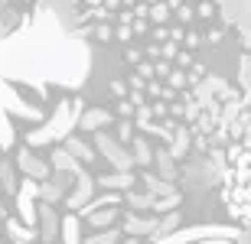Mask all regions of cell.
<instances>
[{
    "label": "cell",
    "instance_id": "6da1fadb",
    "mask_svg": "<svg viewBox=\"0 0 251 244\" xmlns=\"http://www.w3.org/2000/svg\"><path fill=\"white\" fill-rule=\"evenodd\" d=\"M78 114H82V101H75V104L62 101L56 108V121H49L46 127H39V131L26 133V143H29V147H43V143L56 140V137H69L72 124L78 121Z\"/></svg>",
    "mask_w": 251,
    "mask_h": 244
},
{
    "label": "cell",
    "instance_id": "7a4b0ae2",
    "mask_svg": "<svg viewBox=\"0 0 251 244\" xmlns=\"http://www.w3.org/2000/svg\"><path fill=\"white\" fill-rule=\"evenodd\" d=\"M95 150L101 153V156L111 163L114 169H121V173H127V169L134 166V156H130V153L124 150L118 140H111L108 133H95Z\"/></svg>",
    "mask_w": 251,
    "mask_h": 244
},
{
    "label": "cell",
    "instance_id": "3957f363",
    "mask_svg": "<svg viewBox=\"0 0 251 244\" xmlns=\"http://www.w3.org/2000/svg\"><path fill=\"white\" fill-rule=\"evenodd\" d=\"M36 199H39V182L26 176L17 186V212H20V222H26V225H33V222H36Z\"/></svg>",
    "mask_w": 251,
    "mask_h": 244
},
{
    "label": "cell",
    "instance_id": "277c9868",
    "mask_svg": "<svg viewBox=\"0 0 251 244\" xmlns=\"http://www.w3.org/2000/svg\"><path fill=\"white\" fill-rule=\"evenodd\" d=\"M17 166H20V173H23V176L36 179V182H43V179L49 176V163L39 160V156L29 150V147H23V150L17 153Z\"/></svg>",
    "mask_w": 251,
    "mask_h": 244
},
{
    "label": "cell",
    "instance_id": "5b68a950",
    "mask_svg": "<svg viewBox=\"0 0 251 244\" xmlns=\"http://www.w3.org/2000/svg\"><path fill=\"white\" fill-rule=\"evenodd\" d=\"M92 192H95L92 176H88L85 169H78V173H75V189L65 196V205L69 208H85L88 202H92Z\"/></svg>",
    "mask_w": 251,
    "mask_h": 244
},
{
    "label": "cell",
    "instance_id": "8992f818",
    "mask_svg": "<svg viewBox=\"0 0 251 244\" xmlns=\"http://www.w3.org/2000/svg\"><path fill=\"white\" fill-rule=\"evenodd\" d=\"M36 215H39V238H43V241H52V238L59 235V218H56V212H52V205H49V202L36 205Z\"/></svg>",
    "mask_w": 251,
    "mask_h": 244
},
{
    "label": "cell",
    "instance_id": "52a82bcc",
    "mask_svg": "<svg viewBox=\"0 0 251 244\" xmlns=\"http://www.w3.org/2000/svg\"><path fill=\"white\" fill-rule=\"evenodd\" d=\"M7 238L13 244H29L36 241V231H33V225H26V222H17V218H7Z\"/></svg>",
    "mask_w": 251,
    "mask_h": 244
},
{
    "label": "cell",
    "instance_id": "ba28073f",
    "mask_svg": "<svg viewBox=\"0 0 251 244\" xmlns=\"http://www.w3.org/2000/svg\"><path fill=\"white\" fill-rule=\"evenodd\" d=\"M108 124H111V114L104 111V108H92V111H85L82 117H78V127H82V131H101Z\"/></svg>",
    "mask_w": 251,
    "mask_h": 244
},
{
    "label": "cell",
    "instance_id": "9c48e42d",
    "mask_svg": "<svg viewBox=\"0 0 251 244\" xmlns=\"http://www.w3.org/2000/svg\"><path fill=\"white\" fill-rule=\"evenodd\" d=\"M52 169H59V173H69V176H75V173H78L82 166H78V160H75L72 153H69V150L62 147V150H52Z\"/></svg>",
    "mask_w": 251,
    "mask_h": 244
},
{
    "label": "cell",
    "instance_id": "30bf717a",
    "mask_svg": "<svg viewBox=\"0 0 251 244\" xmlns=\"http://www.w3.org/2000/svg\"><path fill=\"white\" fill-rule=\"evenodd\" d=\"M85 215H88V225H92V228H108L114 218H118V208H114V205H104V208L95 205L92 212H85Z\"/></svg>",
    "mask_w": 251,
    "mask_h": 244
},
{
    "label": "cell",
    "instance_id": "8fae6325",
    "mask_svg": "<svg viewBox=\"0 0 251 244\" xmlns=\"http://www.w3.org/2000/svg\"><path fill=\"white\" fill-rule=\"evenodd\" d=\"M98 186H104V189H127V186H134V173H121V169H114L111 176H98Z\"/></svg>",
    "mask_w": 251,
    "mask_h": 244
},
{
    "label": "cell",
    "instance_id": "7c38bea8",
    "mask_svg": "<svg viewBox=\"0 0 251 244\" xmlns=\"http://www.w3.org/2000/svg\"><path fill=\"white\" fill-rule=\"evenodd\" d=\"M130 147H134V153H130V156H134V163H137V166H150V163H153V150H150V143L144 140V137H134V140H130Z\"/></svg>",
    "mask_w": 251,
    "mask_h": 244
},
{
    "label": "cell",
    "instance_id": "4fadbf2b",
    "mask_svg": "<svg viewBox=\"0 0 251 244\" xmlns=\"http://www.w3.org/2000/svg\"><path fill=\"white\" fill-rule=\"evenodd\" d=\"M65 150L72 153L75 160H85V163H92V160H95V150L88 147V143H82L78 137H69V140H65Z\"/></svg>",
    "mask_w": 251,
    "mask_h": 244
},
{
    "label": "cell",
    "instance_id": "5bb4252c",
    "mask_svg": "<svg viewBox=\"0 0 251 244\" xmlns=\"http://www.w3.org/2000/svg\"><path fill=\"white\" fill-rule=\"evenodd\" d=\"M144 182H147L150 196H170V192H176V189L170 186V179H163V176H153V173H144Z\"/></svg>",
    "mask_w": 251,
    "mask_h": 244
},
{
    "label": "cell",
    "instance_id": "9a60e30c",
    "mask_svg": "<svg viewBox=\"0 0 251 244\" xmlns=\"http://www.w3.org/2000/svg\"><path fill=\"white\" fill-rule=\"evenodd\" d=\"M59 231H62V244H82V238H78V218L75 215L59 222Z\"/></svg>",
    "mask_w": 251,
    "mask_h": 244
},
{
    "label": "cell",
    "instance_id": "2e32d148",
    "mask_svg": "<svg viewBox=\"0 0 251 244\" xmlns=\"http://www.w3.org/2000/svg\"><path fill=\"white\" fill-rule=\"evenodd\" d=\"M124 231H127L130 238H137V235H150V231H157V225H153V222H144V218L127 215V222H124Z\"/></svg>",
    "mask_w": 251,
    "mask_h": 244
},
{
    "label": "cell",
    "instance_id": "e0dca14e",
    "mask_svg": "<svg viewBox=\"0 0 251 244\" xmlns=\"http://www.w3.org/2000/svg\"><path fill=\"white\" fill-rule=\"evenodd\" d=\"M189 150V131H176V137H170V156H186Z\"/></svg>",
    "mask_w": 251,
    "mask_h": 244
},
{
    "label": "cell",
    "instance_id": "ac0fdd59",
    "mask_svg": "<svg viewBox=\"0 0 251 244\" xmlns=\"http://www.w3.org/2000/svg\"><path fill=\"white\" fill-rule=\"evenodd\" d=\"M118 238H121V231H114V228H104V231L95 228V235L85 238L82 244H118Z\"/></svg>",
    "mask_w": 251,
    "mask_h": 244
},
{
    "label": "cell",
    "instance_id": "d6986e66",
    "mask_svg": "<svg viewBox=\"0 0 251 244\" xmlns=\"http://www.w3.org/2000/svg\"><path fill=\"white\" fill-rule=\"evenodd\" d=\"M153 160H157L160 173H163V179H170L173 173H176V166H173V156H170V150H157L153 153Z\"/></svg>",
    "mask_w": 251,
    "mask_h": 244
},
{
    "label": "cell",
    "instance_id": "ffe728a7",
    "mask_svg": "<svg viewBox=\"0 0 251 244\" xmlns=\"http://www.w3.org/2000/svg\"><path fill=\"white\" fill-rule=\"evenodd\" d=\"M147 13H150L153 23H167V20H170V3H157V0H153V7H150Z\"/></svg>",
    "mask_w": 251,
    "mask_h": 244
},
{
    "label": "cell",
    "instance_id": "44dd1931",
    "mask_svg": "<svg viewBox=\"0 0 251 244\" xmlns=\"http://www.w3.org/2000/svg\"><path fill=\"white\" fill-rule=\"evenodd\" d=\"M0 182H3V189H7V192H17V179H13L10 163H0Z\"/></svg>",
    "mask_w": 251,
    "mask_h": 244
},
{
    "label": "cell",
    "instance_id": "7402d4cb",
    "mask_svg": "<svg viewBox=\"0 0 251 244\" xmlns=\"http://www.w3.org/2000/svg\"><path fill=\"white\" fill-rule=\"evenodd\" d=\"M167 82H170V88H186V85H189V75H186V72H179V68H170Z\"/></svg>",
    "mask_w": 251,
    "mask_h": 244
},
{
    "label": "cell",
    "instance_id": "603a6c76",
    "mask_svg": "<svg viewBox=\"0 0 251 244\" xmlns=\"http://www.w3.org/2000/svg\"><path fill=\"white\" fill-rule=\"evenodd\" d=\"M118 140H121V143H130V140H134V124H130L127 117L118 124Z\"/></svg>",
    "mask_w": 251,
    "mask_h": 244
},
{
    "label": "cell",
    "instance_id": "cb8c5ba5",
    "mask_svg": "<svg viewBox=\"0 0 251 244\" xmlns=\"http://www.w3.org/2000/svg\"><path fill=\"white\" fill-rule=\"evenodd\" d=\"M127 205L130 208H150L153 205V196H127Z\"/></svg>",
    "mask_w": 251,
    "mask_h": 244
},
{
    "label": "cell",
    "instance_id": "d4e9b609",
    "mask_svg": "<svg viewBox=\"0 0 251 244\" xmlns=\"http://www.w3.org/2000/svg\"><path fill=\"white\" fill-rule=\"evenodd\" d=\"M134 111H137V108H134L127 98H121V101H118V114H121V117H134Z\"/></svg>",
    "mask_w": 251,
    "mask_h": 244
},
{
    "label": "cell",
    "instance_id": "484cf974",
    "mask_svg": "<svg viewBox=\"0 0 251 244\" xmlns=\"http://www.w3.org/2000/svg\"><path fill=\"white\" fill-rule=\"evenodd\" d=\"M176 225H179V215H170L167 222H163V228H157V235H167V231H173Z\"/></svg>",
    "mask_w": 251,
    "mask_h": 244
},
{
    "label": "cell",
    "instance_id": "4316f807",
    "mask_svg": "<svg viewBox=\"0 0 251 244\" xmlns=\"http://www.w3.org/2000/svg\"><path fill=\"white\" fill-rule=\"evenodd\" d=\"M111 94L114 98H127V82H111Z\"/></svg>",
    "mask_w": 251,
    "mask_h": 244
},
{
    "label": "cell",
    "instance_id": "83f0119b",
    "mask_svg": "<svg viewBox=\"0 0 251 244\" xmlns=\"http://www.w3.org/2000/svg\"><path fill=\"white\" fill-rule=\"evenodd\" d=\"M215 13V7L212 3H199V7H196V17H202V20H209Z\"/></svg>",
    "mask_w": 251,
    "mask_h": 244
},
{
    "label": "cell",
    "instance_id": "f1b7e54d",
    "mask_svg": "<svg viewBox=\"0 0 251 244\" xmlns=\"http://www.w3.org/2000/svg\"><path fill=\"white\" fill-rule=\"evenodd\" d=\"M176 17L183 20V23H189V20H193V7H186V3H179V7H176Z\"/></svg>",
    "mask_w": 251,
    "mask_h": 244
},
{
    "label": "cell",
    "instance_id": "f546056e",
    "mask_svg": "<svg viewBox=\"0 0 251 244\" xmlns=\"http://www.w3.org/2000/svg\"><path fill=\"white\" fill-rule=\"evenodd\" d=\"M137 75L140 78H153V66H150V62H137Z\"/></svg>",
    "mask_w": 251,
    "mask_h": 244
},
{
    "label": "cell",
    "instance_id": "4dcf8cb0",
    "mask_svg": "<svg viewBox=\"0 0 251 244\" xmlns=\"http://www.w3.org/2000/svg\"><path fill=\"white\" fill-rule=\"evenodd\" d=\"M111 36H114V33H111L108 26H95V39H101V43H108Z\"/></svg>",
    "mask_w": 251,
    "mask_h": 244
},
{
    "label": "cell",
    "instance_id": "1f68e13d",
    "mask_svg": "<svg viewBox=\"0 0 251 244\" xmlns=\"http://www.w3.org/2000/svg\"><path fill=\"white\" fill-rule=\"evenodd\" d=\"M114 36L121 39V43H127V39H130V36H134V29H130V23H124V26H121V29H118V33H114Z\"/></svg>",
    "mask_w": 251,
    "mask_h": 244
},
{
    "label": "cell",
    "instance_id": "d6a6232c",
    "mask_svg": "<svg viewBox=\"0 0 251 244\" xmlns=\"http://www.w3.org/2000/svg\"><path fill=\"white\" fill-rule=\"evenodd\" d=\"M160 56H167V59H176V43H167V46H160Z\"/></svg>",
    "mask_w": 251,
    "mask_h": 244
},
{
    "label": "cell",
    "instance_id": "836d02e7",
    "mask_svg": "<svg viewBox=\"0 0 251 244\" xmlns=\"http://www.w3.org/2000/svg\"><path fill=\"white\" fill-rule=\"evenodd\" d=\"M183 39H186V46H189V49H196L199 43H202V39H199V33H186Z\"/></svg>",
    "mask_w": 251,
    "mask_h": 244
},
{
    "label": "cell",
    "instance_id": "e575fe53",
    "mask_svg": "<svg viewBox=\"0 0 251 244\" xmlns=\"http://www.w3.org/2000/svg\"><path fill=\"white\" fill-rule=\"evenodd\" d=\"M153 75H170V62H157L153 66Z\"/></svg>",
    "mask_w": 251,
    "mask_h": 244
},
{
    "label": "cell",
    "instance_id": "d590c367",
    "mask_svg": "<svg viewBox=\"0 0 251 244\" xmlns=\"http://www.w3.org/2000/svg\"><path fill=\"white\" fill-rule=\"evenodd\" d=\"M124 59H127V62H134V66H137V62H140V52H137V49H127V52H124Z\"/></svg>",
    "mask_w": 251,
    "mask_h": 244
},
{
    "label": "cell",
    "instance_id": "8d00e7d4",
    "mask_svg": "<svg viewBox=\"0 0 251 244\" xmlns=\"http://www.w3.org/2000/svg\"><path fill=\"white\" fill-rule=\"evenodd\" d=\"M176 62L179 66H193V56L189 52H176Z\"/></svg>",
    "mask_w": 251,
    "mask_h": 244
},
{
    "label": "cell",
    "instance_id": "74e56055",
    "mask_svg": "<svg viewBox=\"0 0 251 244\" xmlns=\"http://www.w3.org/2000/svg\"><path fill=\"white\" fill-rule=\"evenodd\" d=\"M144 85H147V82H144L140 75H130V88H144Z\"/></svg>",
    "mask_w": 251,
    "mask_h": 244
},
{
    "label": "cell",
    "instance_id": "f35d334b",
    "mask_svg": "<svg viewBox=\"0 0 251 244\" xmlns=\"http://www.w3.org/2000/svg\"><path fill=\"white\" fill-rule=\"evenodd\" d=\"M150 111H153V114H157V117H160V114H167L170 108H167V104H153V108H150Z\"/></svg>",
    "mask_w": 251,
    "mask_h": 244
},
{
    "label": "cell",
    "instance_id": "ab89813d",
    "mask_svg": "<svg viewBox=\"0 0 251 244\" xmlns=\"http://www.w3.org/2000/svg\"><path fill=\"white\" fill-rule=\"evenodd\" d=\"M0 218H7V208H3V202H0Z\"/></svg>",
    "mask_w": 251,
    "mask_h": 244
},
{
    "label": "cell",
    "instance_id": "60d3db41",
    "mask_svg": "<svg viewBox=\"0 0 251 244\" xmlns=\"http://www.w3.org/2000/svg\"><path fill=\"white\" fill-rule=\"evenodd\" d=\"M127 244H137V241H134V238H130V241H127Z\"/></svg>",
    "mask_w": 251,
    "mask_h": 244
},
{
    "label": "cell",
    "instance_id": "b9f144b4",
    "mask_svg": "<svg viewBox=\"0 0 251 244\" xmlns=\"http://www.w3.org/2000/svg\"><path fill=\"white\" fill-rule=\"evenodd\" d=\"M147 3H153V0H147Z\"/></svg>",
    "mask_w": 251,
    "mask_h": 244
},
{
    "label": "cell",
    "instance_id": "7bdbcfd3",
    "mask_svg": "<svg viewBox=\"0 0 251 244\" xmlns=\"http://www.w3.org/2000/svg\"><path fill=\"white\" fill-rule=\"evenodd\" d=\"M23 3H26V0H23Z\"/></svg>",
    "mask_w": 251,
    "mask_h": 244
}]
</instances>
